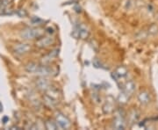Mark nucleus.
<instances>
[{
	"mask_svg": "<svg viewBox=\"0 0 158 130\" xmlns=\"http://www.w3.org/2000/svg\"><path fill=\"white\" fill-rule=\"evenodd\" d=\"M44 30L40 28H26L20 32V36L24 40H33L41 37L44 34Z\"/></svg>",
	"mask_w": 158,
	"mask_h": 130,
	"instance_id": "nucleus-1",
	"label": "nucleus"
},
{
	"mask_svg": "<svg viewBox=\"0 0 158 130\" xmlns=\"http://www.w3.org/2000/svg\"><path fill=\"white\" fill-rule=\"evenodd\" d=\"M56 118V122L57 123L58 127L63 129H68L70 127V121L61 113H56L55 115Z\"/></svg>",
	"mask_w": 158,
	"mask_h": 130,
	"instance_id": "nucleus-2",
	"label": "nucleus"
},
{
	"mask_svg": "<svg viewBox=\"0 0 158 130\" xmlns=\"http://www.w3.org/2000/svg\"><path fill=\"white\" fill-rule=\"evenodd\" d=\"M13 49L18 55H25L31 50V46L27 43H19L14 46Z\"/></svg>",
	"mask_w": 158,
	"mask_h": 130,
	"instance_id": "nucleus-3",
	"label": "nucleus"
},
{
	"mask_svg": "<svg viewBox=\"0 0 158 130\" xmlns=\"http://www.w3.org/2000/svg\"><path fill=\"white\" fill-rule=\"evenodd\" d=\"M125 115H121V114H118L114 121H113V127L115 129H126V122H125V119H124Z\"/></svg>",
	"mask_w": 158,
	"mask_h": 130,
	"instance_id": "nucleus-4",
	"label": "nucleus"
},
{
	"mask_svg": "<svg viewBox=\"0 0 158 130\" xmlns=\"http://www.w3.org/2000/svg\"><path fill=\"white\" fill-rule=\"evenodd\" d=\"M54 42H55V40L52 37H42V38H40V40H38L36 41V46L38 48H44L49 47Z\"/></svg>",
	"mask_w": 158,
	"mask_h": 130,
	"instance_id": "nucleus-5",
	"label": "nucleus"
},
{
	"mask_svg": "<svg viewBox=\"0 0 158 130\" xmlns=\"http://www.w3.org/2000/svg\"><path fill=\"white\" fill-rule=\"evenodd\" d=\"M36 86L39 90L47 92L50 88V83L48 80L45 78H40L36 81Z\"/></svg>",
	"mask_w": 158,
	"mask_h": 130,
	"instance_id": "nucleus-6",
	"label": "nucleus"
},
{
	"mask_svg": "<svg viewBox=\"0 0 158 130\" xmlns=\"http://www.w3.org/2000/svg\"><path fill=\"white\" fill-rule=\"evenodd\" d=\"M134 90H135V84H134L133 81H128V82H126V84H124V86H123V92H126V94L128 96H130V97L133 93Z\"/></svg>",
	"mask_w": 158,
	"mask_h": 130,
	"instance_id": "nucleus-7",
	"label": "nucleus"
},
{
	"mask_svg": "<svg viewBox=\"0 0 158 130\" xmlns=\"http://www.w3.org/2000/svg\"><path fill=\"white\" fill-rule=\"evenodd\" d=\"M52 73V69L46 66V65H43V66H39L35 74L39 75V76H48V75H51Z\"/></svg>",
	"mask_w": 158,
	"mask_h": 130,
	"instance_id": "nucleus-8",
	"label": "nucleus"
},
{
	"mask_svg": "<svg viewBox=\"0 0 158 130\" xmlns=\"http://www.w3.org/2000/svg\"><path fill=\"white\" fill-rule=\"evenodd\" d=\"M138 100L142 105H148L150 102V96L149 93L146 91H142L138 94Z\"/></svg>",
	"mask_w": 158,
	"mask_h": 130,
	"instance_id": "nucleus-9",
	"label": "nucleus"
},
{
	"mask_svg": "<svg viewBox=\"0 0 158 130\" xmlns=\"http://www.w3.org/2000/svg\"><path fill=\"white\" fill-rule=\"evenodd\" d=\"M43 100H44V103L49 107H55L58 105V100L56 98L50 97L48 94L43 96Z\"/></svg>",
	"mask_w": 158,
	"mask_h": 130,
	"instance_id": "nucleus-10",
	"label": "nucleus"
},
{
	"mask_svg": "<svg viewBox=\"0 0 158 130\" xmlns=\"http://www.w3.org/2000/svg\"><path fill=\"white\" fill-rule=\"evenodd\" d=\"M102 110L104 112V113L105 114H109V113H112L114 110V105H113V101H110V100H106V102L105 103V105H103L102 107Z\"/></svg>",
	"mask_w": 158,
	"mask_h": 130,
	"instance_id": "nucleus-11",
	"label": "nucleus"
},
{
	"mask_svg": "<svg viewBox=\"0 0 158 130\" xmlns=\"http://www.w3.org/2000/svg\"><path fill=\"white\" fill-rule=\"evenodd\" d=\"M139 118H140V113L137 110H135V109L132 110V112L130 113V115H129V120H130L131 123L137 122L138 120H139Z\"/></svg>",
	"mask_w": 158,
	"mask_h": 130,
	"instance_id": "nucleus-12",
	"label": "nucleus"
},
{
	"mask_svg": "<svg viewBox=\"0 0 158 130\" xmlns=\"http://www.w3.org/2000/svg\"><path fill=\"white\" fill-rule=\"evenodd\" d=\"M115 72H116V74L119 76L120 78H123V77H126V75H127V69H126V67H124V66H120V67H118V68L116 69Z\"/></svg>",
	"mask_w": 158,
	"mask_h": 130,
	"instance_id": "nucleus-13",
	"label": "nucleus"
},
{
	"mask_svg": "<svg viewBox=\"0 0 158 130\" xmlns=\"http://www.w3.org/2000/svg\"><path fill=\"white\" fill-rule=\"evenodd\" d=\"M45 128L48 130H56L58 129V125L56 122L53 121L52 120H48L45 122Z\"/></svg>",
	"mask_w": 158,
	"mask_h": 130,
	"instance_id": "nucleus-14",
	"label": "nucleus"
},
{
	"mask_svg": "<svg viewBox=\"0 0 158 130\" xmlns=\"http://www.w3.org/2000/svg\"><path fill=\"white\" fill-rule=\"evenodd\" d=\"M89 36V31L84 26H79V38L80 39H86Z\"/></svg>",
	"mask_w": 158,
	"mask_h": 130,
	"instance_id": "nucleus-15",
	"label": "nucleus"
},
{
	"mask_svg": "<svg viewBox=\"0 0 158 130\" xmlns=\"http://www.w3.org/2000/svg\"><path fill=\"white\" fill-rule=\"evenodd\" d=\"M38 67H39V65L37 64L29 63L28 64L26 65V68H25V69H26V70H27V72H29V73H34V74H35V72H36Z\"/></svg>",
	"mask_w": 158,
	"mask_h": 130,
	"instance_id": "nucleus-16",
	"label": "nucleus"
},
{
	"mask_svg": "<svg viewBox=\"0 0 158 130\" xmlns=\"http://www.w3.org/2000/svg\"><path fill=\"white\" fill-rule=\"evenodd\" d=\"M129 98H130V96H128L126 92H124L122 91V92H121V93L119 95V97H118V102H119L120 104H121V105H124V104H126V102L128 101Z\"/></svg>",
	"mask_w": 158,
	"mask_h": 130,
	"instance_id": "nucleus-17",
	"label": "nucleus"
},
{
	"mask_svg": "<svg viewBox=\"0 0 158 130\" xmlns=\"http://www.w3.org/2000/svg\"><path fill=\"white\" fill-rule=\"evenodd\" d=\"M148 33L150 35H157L158 34V26L156 24H153L149 27Z\"/></svg>",
	"mask_w": 158,
	"mask_h": 130,
	"instance_id": "nucleus-18",
	"label": "nucleus"
},
{
	"mask_svg": "<svg viewBox=\"0 0 158 130\" xmlns=\"http://www.w3.org/2000/svg\"><path fill=\"white\" fill-rule=\"evenodd\" d=\"M16 14L20 18H24V17H27V11L25 9H19V10H17Z\"/></svg>",
	"mask_w": 158,
	"mask_h": 130,
	"instance_id": "nucleus-19",
	"label": "nucleus"
},
{
	"mask_svg": "<svg viewBox=\"0 0 158 130\" xmlns=\"http://www.w3.org/2000/svg\"><path fill=\"white\" fill-rule=\"evenodd\" d=\"M71 35L75 39H79V26H76V27H74L73 31L71 32Z\"/></svg>",
	"mask_w": 158,
	"mask_h": 130,
	"instance_id": "nucleus-20",
	"label": "nucleus"
},
{
	"mask_svg": "<svg viewBox=\"0 0 158 130\" xmlns=\"http://www.w3.org/2000/svg\"><path fill=\"white\" fill-rule=\"evenodd\" d=\"M31 22L33 25H40L43 21H42V20H40L38 17H32L31 19Z\"/></svg>",
	"mask_w": 158,
	"mask_h": 130,
	"instance_id": "nucleus-21",
	"label": "nucleus"
},
{
	"mask_svg": "<svg viewBox=\"0 0 158 130\" xmlns=\"http://www.w3.org/2000/svg\"><path fill=\"white\" fill-rule=\"evenodd\" d=\"M92 64H93V66H94L95 68H97V69H99V68H103V64H101V62H100L97 58L93 59Z\"/></svg>",
	"mask_w": 158,
	"mask_h": 130,
	"instance_id": "nucleus-22",
	"label": "nucleus"
},
{
	"mask_svg": "<svg viewBox=\"0 0 158 130\" xmlns=\"http://www.w3.org/2000/svg\"><path fill=\"white\" fill-rule=\"evenodd\" d=\"M45 31L47 32H48V33H50V34H53V33H54V29L51 28V27H47Z\"/></svg>",
	"mask_w": 158,
	"mask_h": 130,
	"instance_id": "nucleus-23",
	"label": "nucleus"
},
{
	"mask_svg": "<svg viewBox=\"0 0 158 130\" xmlns=\"http://www.w3.org/2000/svg\"><path fill=\"white\" fill-rule=\"evenodd\" d=\"M8 121H9V118H8V117H6V116H4V117L3 118V122H4V124H5V123H6V122H7Z\"/></svg>",
	"mask_w": 158,
	"mask_h": 130,
	"instance_id": "nucleus-24",
	"label": "nucleus"
},
{
	"mask_svg": "<svg viewBox=\"0 0 158 130\" xmlns=\"http://www.w3.org/2000/svg\"><path fill=\"white\" fill-rule=\"evenodd\" d=\"M11 129H20V128L18 126H12V127H11Z\"/></svg>",
	"mask_w": 158,
	"mask_h": 130,
	"instance_id": "nucleus-25",
	"label": "nucleus"
},
{
	"mask_svg": "<svg viewBox=\"0 0 158 130\" xmlns=\"http://www.w3.org/2000/svg\"><path fill=\"white\" fill-rule=\"evenodd\" d=\"M3 111V105H2V103L0 102V112H2Z\"/></svg>",
	"mask_w": 158,
	"mask_h": 130,
	"instance_id": "nucleus-26",
	"label": "nucleus"
},
{
	"mask_svg": "<svg viewBox=\"0 0 158 130\" xmlns=\"http://www.w3.org/2000/svg\"><path fill=\"white\" fill-rule=\"evenodd\" d=\"M1 4H2V0H0V5H1Z\"/></svg>",
	"mask_w": 158,
	"mask_h": 130,
	"instance_id": "nucleus-27",
	"label": "nucleus"
}]
</instances>
